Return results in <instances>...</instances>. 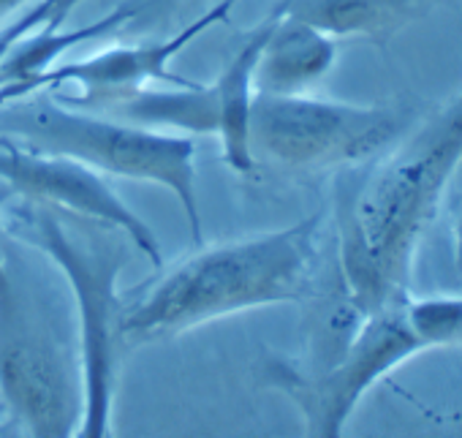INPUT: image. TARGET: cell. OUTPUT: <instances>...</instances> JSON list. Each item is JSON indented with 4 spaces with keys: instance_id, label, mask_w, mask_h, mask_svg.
<instances>
[{
    "instance_id": "obj_8",
    "label": "cell",
    "mask_w": 462,
    "mask_h": 438,
    "mask_svg": "<svg viewBox=\"0 0 462 438\" xmlns=\"http://www.w3.org/2000/svg\"><path fill=\"white\" fill-rule=\"evenodd\" d=\"M0 182L17 196L74 212L88 221L120 229L134 248L152 265H161V246L155 232L131 210L115 188L82 161L69 155L42 153L14 139L0 136Z\"/></svg>"
},
{
    "instance_id": "obj_15",
    "label": "cell",
    "mask_w": 462,
    "mask_h": 438,
    "mask_svg": "<svg viewBox=\"0 0 462 438\" xmlns=\"http://www.w3.org/2000/svg\"><path fill=\"white\" fill-rule=\"evenodd\" d=\"M0 435H4V427H0Z\"/></svg>"
},
{
    "instance_id": "obj_13",
    "label": "cell",
    "mask_w": 462,
    "mask_h": 438,
    "mask_svg": "<svg viewBox=\"0 0 462 438\" xmlns=\"http://www.w3.org/2000/svg\"><path fill=\"white\" fill-rule=\"evenodd\" d=\"M454 265L462 275V201L454 207Z\"/></svg>"
},
{
    "instance_id": "obj_2",
    "label": "cell",
    "mask_w": 462,
    "mask_h": 438,
    "mask_svg": "<svg viewBox=\"0 0 462 438\" xmlns=\"http://www.w3.org/2000/svg\"><path fill=\"white\" fill-rule=\"evenodd\" d=\"M316 232L319 215H310L289 229L188 256L136 303H125L120 316L123 340L177 335L212 319L300 300L316 267Z\"/></svg>"
},
{
    "instance_id": "obj_3",
    "label": "cell",
    "mask_w": 462,
    "mask_h": 438,
    "mask_svg": "<svg viewBox=\"0 0 462 438\" xmlns=\"http://www.w3.org/2000/svg\"><path fill=\"white\" fill-rule=\"evenodd\" d=\"M4 221L20 240L47 256L71 289L85 387L79 435H106L112 422L117 349L123 343L120 316L125 308L117 294V278L128 254L136 248L115 227L23 196L17 204H9Z\"/></svg>"
},
{
    "instance_id": "obj_5",
    "label": "cell",
    "mask_w": 462,
    "mask_h": 438,
    "mask_svg": "<svg viewBox=\"0 0 462 438\" xmlns=\"http://www.w3.org/2000/svg\"><path fill=\"white\" fill-rule=\"evenodd\" d=\"M0 136L25 147L69 155L101 174L158 182L185 210L196 246H201V210L196 191V142L109 115L31 93L0 104Z\"/></svg>"
},
{
    "instance_id": "obj_14",
    "label": "cell",
    "mask_w": 462,
    "mask_h": 438,
    "mask_svg": "<svg viewBox=\"0 0 462 438\" xmlns=\"http://www.w3.org/2000/svg\"><path fill=\"white\" fill-rule=\"evenodd\" d=\"M12 235H9V227L6 221L0 218V270H4V265L9 262V254H12Z\"/></svg>"
},
{
    "instance_id": "obj_7",
    "label": "cell",
    "mask_w": 462,
    "mask_h": 438,
    "mask_svg": "<svg viewBox=\"0 0 462 438\" xmlns=\"http://www.w3.org/2000/svg\"><path fill=\"white\" fill-rule=\"evenodd\" d=\"M421 346L405 316V303H397L367 313L343 354L327 368L302 373L273 365V381L302 408L310 435H340L367 387Z\"/></svg>"
},
{
    "instance_id": "obj_1",
    "label": "cell",
    "mask_w": 462,
    "mask_h": 438,
    "mask_svg": "<svg viewBox=\"0 0 462 438\" xmlns=\"http://www.w3.org/2000/svg\"><path fill=\"white\" fill-rule=\"evenodd\" d=\"M462 158V96L340 196V270L362 313L402 303L421 229Z\"/></svg>"
},
{
    "instance_id": "obj_4",
    "label": "cell",
    "mask_w": 462,
    "mask_h": 438,
    "mask_svg": "<svg viewBox=\"0 0 462 438\" xmlns=\"http://www.w3.org/2000/svg\"><path fill=\"white\" fill-rule=\"evenodd\" d=\"M0 395L12 416L42 438L79 435L82 357L55 294L9 254L0 270Z\"/></svg>"
},
{
    "instance_id": "obj_6",
    "label": "cell",
    "mask_w": 462,
    "mask_h": 438,
    "mask_svg": "<svg viewBox=\"0 0 462 438\" xmlns=\"http://www.w3.org/2000/svg\"><path fill=\"white\" fill-rule=\"evenodd\" d=\"M400 120L383 107L321 101L302 93H259L251 104V150L291 166L324 169L365 161L397 136Z\"/></svg>"
},
{
    "instance_id": "obj_11",
    "label": "cell",
    "mask_w": 462,
    "mask_h": 438,
    "mask_svg": "<svg viewBox=\"0 0 462 438\" xmlns=\"http://www.w3.org/2000/svg\"><path fill=\"white\" fill-rule=\"evenodd\" d=\"M335 36L275 9V25L256 63L259 93H302L335 63Z\"/></svg>"
},
{
    "instance_id": "obj_9",
    "label": "cell",
    "mask_w": 462,
    "mask_h": 438,
    "mask_svg": "<svg viewBox=\"0 0 462 438\" xmlns=\"http://www.w3.org/2000/svg\"><path fill=\"white\" fill-rule=\"evenodd\" d=\"M237 0H220L209 12H204L199 20H193L188 28H182L177 36L147 42V44H131V47H109L104 52H96L82 61L69 63H52L50 69L20 79L0 85V104L31 96V93H50L60 90L66 85H77L79 96H101V93H117L131 88H144V82H171L185 85L188 79L177 77L171 71V61L204 31H209L215 23H223L228 12L235 9Z\"/></svg>"
},
{
    "instance_id": "obj_12",
    "label": "cell",
    "mask_w": 462,
    "mask_h": 438,
    "mask_svg": "<svg viewBox=\"0 0 462 438\" xmlns=\"http://www.w3.org/2000/svg\"><path fill=\"white\" fill-rule=\"evenodd\" d=\"M82 0H39L36 6H31L23 17L12 20L6 28H0V69H4L9 52L28 39L31 33L42 31V28H60L63 20L69 17V12L74 6H79Z\"/></svg>"
},
{
    "instance_id": "obj_10",
    "label": "cell",
    "mask_w": 462,
    "mask_h": 438,
    "mask_svg": "<svg viewBox=\"0 0 462 438\" xmlns=\"http://www.w3.org/2000/svg\"><path fill=\"white\" fill-rule=\"evenodd\" d=\"M275 25V12L248 33L237 55L228 61L223 74L212 82L217 98V131L223 144V161L240 172L251 174L256 169V155L251 150V104L256 96V63Z\"/></svg>"
}]
</instances>
